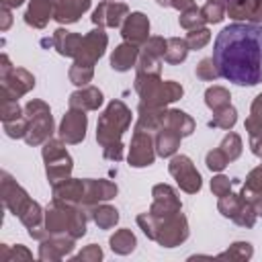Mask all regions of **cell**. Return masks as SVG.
<instances>
[{
    "label": "cell",
    "instance_id": "cell-1",
    "mask_svg": "<svg viewBox=\"0 0 262 262\" xmlns=\"http://www.w3.org/2000/svg\"><path fill=\"white\" fill-rule=\"evenodd\" d=\"M213 61L227 82L256 86L262 82V25L233 23L221 29L213 47Z\"/></svg>",
    "mask_w": 262,
    "mask_h": 262
},
{
    "label": "cell",
    "instance_id": "cell-2",
    "mask_svg": "<svg viewBox=\"0 0 262 262\" xmlns=\"http://www.w3.org/2000/svg\"><path fill=\"white\" fill-rule=\"evenodd\" d=\"M131 108L123 100H111L96 123V141L111 162L123 160V135L131 127Z\"/></svg>",
    "mask_w": 262,
    "mask_h": 262
},
{
    "label": "cell",
    "instance_id": "cell-3",
    "mask_svg": "<svg viewBox=\"0 0 262 262\" xmlns=\"http://www.w3.org/2000/svg\"><path fill=\"white\" fill-rule=\"evenodd\" d=\"M88 217L90 213L82 205H70L53 199L51 205L45 207L43 227L49 235H72L74 239H80L86 235Z\"/></svg>",
    "mask_w": 262,
    "mask_h": 262
},
{
    "label": "cell",
    "instance_id": "cell-4",
    "mask_svg": "<svg viewBox=\"0 0 262 262\" xmlns=\"http://www.w3.org/2000/svg\"><path fill=\"white\" fill-rule=\"evenodd\" d=\"M135 92L139 94V104L149 108H166L168 104L182 98L184 88L174 80H162L154 74H135Z\"/></svg>",
    "mask_w": 262,
    "mask_h": 262
},
{
    "label": "cell",
    "instance_id": "cell-5",
    "mask_svg": "<svg viewBox=\"0 0 262 262\" xmlns=\"http://www.w3.org/2000/svg\"><path fill=\"white\" fill-rule=\"evenodd\" d=\"M25 115L29 119V129L25 135L27 145H43L47 139H51L55 127H53V117H51V108L47 102L33 98L25 104Z\"/></svg>",
    "mask_w": 262,
    "mask_h": 262
},
{
    "label": "cell",
    "instance_id": "cell-6",
    "mask_svg": "<svg viewBox=\"0 0 262 262\" xmlns=\"http://www.w3.org/2000/svg\"><path fill=\"white\" fill-rule=\"evenodd\" d=\"M35 88V76L25 68H14L6 53L0 55V96L18 100Z\"/></svg>",
    "mask_w": 262,
    "mask_h": 262
},
{
    "label": "cell",
    "instance_id": "cell-7",
    "mask_svg": "<svg viewBox=\"0 0 262 262\" xmlns=\"http://www.w3.org/2000/svg\"><path fill=\"white\" fill-rule=\"evenodd\" d=\"M41 156H43V162H45V174H47V180L51 184L55 182H61L66 178L72 176V170H74V162H72V156L68 154L66 149V143L61 139H47L43 143V149H41Z\"/></svg>",
    "mask_w": 262,
    "mask_h": 262
},
{
    "label": "cell",
    "instance_id": "cell-8",
    "mask_svg": "<svg viewBox=\"0 0 262 262\" xmlns=\"http://www.w3.org/2000/svg\"><path fill=\"white\" fill-rule=\"evenodd\" d=\"M188 221L186 217L180 213L158 219V229H156V239L162 248H176L180 244H184L188 239Z\"/></svg>",
    "mask_w": 262,
    "mask_h": 262
},
{
    "label": "cell",
    "instance_id": "cell-9",
    "mask_svg": "<svg viewBox=\"0 0 262 262\" xmlns=\"http://www.w3.org/2000/svg\"><path fill=\"white\" fill-rule=\"evenodd\" d=\"M168 172L174 176V180L178 182L180 190L188 192V194H194L201 190L203 186V178L199 174V170L194 168L192 160L188 156H172L170 158V164H168Z\"/></svg>",
    "mask_w": 262,
    "mask_h": 262
},
{
    "label": "cell",
    "instance_id": "cell-10",
    "mask_svg": "<svg viewBox=\"0 0 262 262\" xmlns=\"http://www.w3.org/2000/svg\"><path fill=\"white\" fill-rule=\"evenodd\" d=\"M0 190H2V203H4V207L14 215V217H20V215H25L29 209H31V205L35 203L29 194H27V190L8 174V172H2L0 174Z\"/></svg>",
    "mask_w": 262,
    "mask_h": 262
},
{
    "label": "cell",
    "instance_id": "cell-11",
    "mask_svg": "<svg viewBox=\"0 0 262 262\" xmlns=\"http://www.w3.org/2000/svg\"><path fill=\"white\" fill-rule=\"evenodd\" d=\"M154 160H156L154 135L149 131L133 129V137H131L129 154H127L129 166H133V168H145V166H151Z\"/></svg>",
    "mask_w": 262,
    "mask_h": 262
},
{
    "label": "cell",
    "instance_id": "cell-12",
    "mask_svg": "<svg viewBox=\"0 0 262 262\" xmlns=\"http://www.w3.org/2000/svg\"><path fill=\"white\" fill-rule=\"evenodd\" d=\"M108 45V37L104 33V29H92L82 37V43L78 47V53L74 57V61L84 63V66H94L106 51Z\"/></svg>",
    "mask_w": 262,
    "mask_h": 262
},
{
    "label": "cell",
    "instance_id": "cell-13",
    "mask_svg": "<svg viewBox=\"0 0 262 262\" xmlns=\"http://www.w3.org/2000/svg\"><path fill=\"white\" fill-rule=\"evenodd\" d=\"M86 127H88V117H86V111L82 108H70L61 123H59V129H57V135L63 143L68 145H76V143H82L84 137H86Z\"/></svg>",
    "mask_w": 262,
    "mask_h": 262
},
{
    "label": "cell",
    "instance_id": "cell-14",
    "mask_svg": "<svg viewBox=\"0 0 262 262\" xmlns=\"http://www.w3.org/2000/svg\"><path fill=\"white\" fill-rule=\"evenodd\" d=\"M151 196H154V201H151L149 213L156 219H164V217H170V215H176L182 211L180 196L170 184H156L151 188Z\"/></svg>",
    "mask_w": 262,
    "mask_h": 262
},
{
    "label": "cell",
    "instance_id": "cell-15",
    "mask_svg": "<svg viewBox=\"0 0 262 262\" xmlns=\"http://www.w3.org/2000/svg\"><path fill=\"white\" fill-rule=\"evenodd\" d=\"M129 16V6L125 2H115V0H102L94 12H92V23L100 29H117L125 23Z\"/></svg>",
    "mask_w": 262,
    "mask_h": 262
},
{
    "label": "cell",
    "instance_id": "cell-16",
    "mask_svg": "<svg viewBox=\"0 0 262 262\" xmlns=\"http://www.w3.org/2000/svg\"><path fill=\"white\" fill-rule=\"evenodd\" d=\"M84 182H86V192H84V201H82L84 209H92L94 205L106 203V201L115 199L119 192L117 184L111 180H104V178H84Z\"/></svg>",
    "mask_w": 262,
    "mask_h": 262
},
{
    "label": "cell",
    "instance_id": "cell-17",
    "mask_svg": "<svg viewBox=\"0 0 262 262\" xmlns=\"http://www.w3.org/2000/svg\"><path fill=\"white\" fill-rule=\"evenodd\" d=\"M121 37L123 41L141 47L149 39V18L143 12H129L125 23L121 25Z\"/></svg>",
    "mask_w": 262,
    "mask_h": 262
},
{
    "label": "cell",
    "instance_id": "cell-18",
    "mask_svg": "<svg viewBox=\"0 0 262 262\" xmlns=\"http://www.w3.org/2000/svg\"><path fill=\"white\" fill-rule=\"evenodd\" d=\"M74 237L72 235H49L39 246V260L43 262H57L63 260L74 252Z\"/></svg>",
    "mask_w": 262,
    "mask_h": 262
},
{
    "label": "cell",
    "instance_id": "cell-19",
    "mask_svg": "<svg viewBox=\"0 0 262 262\" xmlns=\"http://www.w3.org/2000/svg\"><path fill=\"white\" fill-rule=\"evenodd\" d=\"M51 4L53 20H57L59 25H74L90 8L92 0H51Z\"/></svg>",
    "mask_w": 262,
    "mask_h": 262
},
{
    "label": "cell",
    "instance_id": "cell-20",
    "mask_svg": "<svg viewBox=\"0 0 262 262\" xmlns=\"http://www.w3.org/2000/svg\"><path fill=\"white\" fill-rule=\"evenodd\" d=\"M225 10L233 20L262 25V0H227Z\"/></svg>",
    "mask_w": 262,
    "mask_h": 262
},
{
    "label": "cell",
    "instance_id": "cell-21",
    "mask_svg": "<svg viewBox=\"0 0 262 262\" xmlns=\"http://www.w3.org/2000/svg\"><path fill=\"white\" fill-rule=\"evenodd\" d=\"M84 192H86V182L84 178H66L61 182L51 184V194L57 201L70 203V205H82L84 201Z\"/></svg>",
    "mask_w": 262,
    "mask_h": 262
},
{
    "label": "cell",
    "instance_id": "cell-22",
    "mask_svg": "<svg viewBox=\"0 0 262 262\" xmlns=\"http://www.w3.org/2000/svg\"><path fill=\"white\" fill-rule=\"evenodd\" d=\"M162 127H168V129H174L178 131L182 137L190 135L194 131V121L190 115H186L184 111H178V108H162L160 111V129Z\"/></svg>",
    "mask_w": 262,
    "mask_h": 262
},
{
    "label": "cell",
    "instance_id": "cell-23",
    "mask_svg": "<svg viewBox=\"0 0 262 262\" xmlns=\"http://www.w3.org/2000/svg\"><path fill=\"white\" fill-rule=\"evenodd\" d=\"M104 96L96 86H82L80 90L72 92L68 102L70 108H82V111H98Z\"/></svg>",
    "mask_w": 262,
    "mask_h": 262
},
{
    "label": "cell",
    "instance_id": "cell-24",
    "mask_svg": "<svg viewBox=\"0 0 262 262\" xmlns=\"http://www.w3.org/2000/svg\"><path fill=\"white\" fill-rule=\"evenodd\" d=\"M49 18H53V4L51 0H29L25 10V23L33 29H45Z\"/></svg>",
    "mask_w": 262,
    "mask_h": 262
},
{
    "label": "cell",
    "instance_id": "cell-25",
    "mask_svg": "<svg viewBox=\"0 0 262 262\" xmlns=\"http://www.w3.org/2000/svg\"><path fill=\"white\" fill-rule=\"evenodd\" d=\"M82 37L84 35H80V33H72V31H66V29H55L53 31V35H51V47L59 53V55H63V57H76V53H78V47H80V43H82Z\"/></svg>",
    "mask_w": 262,
    "mask_h": 262
},
{
    "label": "cell",
    "instance_id": "cell-26",
    "mask_svg": "<svg viewBox=\"0 0 262 262\" xmlns=\"http://www.w3.org/2000/svg\"><path fill=\"white\" fill-rule=\"evenodd\" d=\"M137 59H139V47L123 41L111 53V68L115 72H129L131 68L137 66Z\"/></svg>",
    "mask_w": 262,
    "mask_h": 262
},
{
    "label": "cell",
    "instance_id": "cell-27",
    "mask_svg": "<svg viewBox=\"0 0 262 262\" xmlns=\"http://www.w3.org/2000/svg\"><path fill=\"white\" fill-rule=\"evenodd\" d=\"M180 141H182V135L174 129H168V127H162L154 133V143H156V154L162 156V158H172L178 147H180Z\"/></svg>",
    "mask_w": 262,
    "mask_h": 262
},
{
    "label": "cell",
    "instance_id": "cell-28",
    "mask_svg": "<svg viewBox=\"0 0 262 262\" xmlns=\"http://www.w3.org/2000/svg\"><path fill=\"white\" fill-rule=\"evenodd\" d=\"M239 194L244 201H248L252 205L262 196V164L256 166L254 170H250V174L246 176V182L242 184Z\"/></svg>",
    "mask_w": 262,
    "mask_h": 262
},
{
    "label": "cell",
    "instance_id": "cell-29",
    "mask_svg": "<svg viewBox=\"0 0 262 262\" xmlns=\"http://www.w3.org/2000/svg\"><path fill=\"white\" fill-rule=\"evenodd\" d=\"M108 246H111V250H113L115 254H119V256H127V254H131V252L135 250V246H137V237H135V233H133L131 229L123 227V229H117V231L111 235Z\"/></svg>",
    "mask_w": 262,
    "mask_h": 262
},
{
    "label": "cell",
    "instance_id": "cell-30",
    "mask_svg": "<svg viewBox=\"0 0 262 262\" xmlns=\"http://www.w3.org/2000/svg\"><path fill=\"white\" fill-rule=\"evenodd\" d=\"M90 213V219L100 227V229H111L119 223V211L106 203H100V205H94L92 209H88Z\"/></svg>",
    "mask_w": 262,
    "mask_h": 262
},
{
    "label": "cell",
    "instance_id": "cell-31",
    "mask_svg": "<svg viewBox=\"0 0 262 262\" xmlns=\"http://www.w3.org/2000/svg\"><path fill=\"white\" fill-rule=\"evenodd\" d=\"M188 45H186V39H180V37H170L168 43H166V53H164V61L170 63V66H178L186 59L188 55Z\"/></svg>",
    "mask_w": 262,
    "mask_h": 262
},
{
    "label": "cell",
    "instance_id": "cell-32",
    "mask_svg": "<svg viewBox=\"0 0 262 262\" xmlns=\"http://www.w3.org/2000/svg\"><path fill=\"white\" fill-rule=\"evenodd\" d=\"M205 104L213 113H217V111H221V108H225V106L231 104V94L223 86H211V88L205 90Z\"/></svg>",
    "mask_w": 262,
    "mask_h": 262
},
{
    "label": "cell",
    "instance_id": "cell-33",
    "mask_svg": "<svg viewBox=\"0 0 262 262\" xmlns=\"http://www.w3.org/2000/svg\"><path fill=\"white\" fill-rule=\"evenodd\" d=\"M244 199H242V194H233V192H227L225 196H219V203H217V209H219V213L223 215V217H227V219H233L237 213H239V209L244 207Z\"/></svg>",
    "mask_w": 262,
    "mask_h": 262
},
{
    "label": "cell",
    "instance_id": "cell-34",
    "mask_svg": "<svg viewBox=\"0 0 262 262\" xmlns=\"http://www.w3.org/2000/svg\"><path fill=\"white\" fill-rule=\"evenodd\" d=\"M246 131H248V137H250V149L254 156H258L262 160V123L248 117L246 123H244Z\"/></svg>",
    "mask_w": 262,
    "mask_h": 262
},
{
    "label": "cell",
    "instance_id": "cell-35",
    "mask_svg": "<svg viewBox=\"0 0 262 262\" xmlns=\"http://www.w3.org/2000/svg\"><path fill=\"white\" fill-rule=\"evenodd\" d=\"M68 78L74 86H88V82H92L94 78V66H84V63H78L74 61L70 66V72H68Z\"/></svg>",
    "mask_w": 262,
    "mask_h": 262
},
{
    "label": "cell",
    "instance_id": "cell-36",
    "mask_svg": "<svg viewBox=\"0 0 262 262\" xmlns=\"http://www.w3.org/2000/svg\"><path fill=\"white\" fill-rule=\"evenodd\" d=\"M235 123H237V111L229 104V106H225V108H221V111H217V113L213 115V119L209 121V127L229 131V129H233Z\"/></svg>",
    "mask_w": 262,
    "mask_h": 262
},
{
    "label": "cell",
    "instance_id": "cell-37",
    "mask_svg": "<svg viewBox=\"0 0 262 262\" xmlns=\"http://www.w3.org/2000/svg\"><path fill=\"white\" fill-rule=\"evenodd\" d=\"M252 256H254V248L250 242H233L225 252L219 254V258H229V260H237V262L250 260Z\"/></svg>",
    "mask_w": 262,
    "mask_h": 262
},
{
    "label": "cell",
    "instance_id": "cell-38",
    "mask_svg": "<svg viewBox=\"0 0 262 262\" xmlns=\"http://www.w3.org/2000/svg\"><path fill=\"white\" fill-rule=\"evenodd\" d=\"M219 149L227 156V160H229V162H235V160L242 156V149H244L242 137H239L237 133H231V131H229V133L223 137V141H221Z\"/></svg>",
    "mask_w": 262,
    "mask_h": 262
},
{
    "label": "cell",
    "instance_id": "cell-39",
    "mask_svg": "<svg viewBox=\"0 0 262 262\" xmlns=\"http://www.w3.org/2000/svg\"><path fill=\"white\" fill-rule=\"evenodd\" d=\"M166 43L168 39L164 37H149L141 47H139V53L141 55H147V57H156V59H164V53H166Z\"/></svg>",
    "mask_w": 262,
    "mask_h": 262
},
{
    "label": "cell",
    "instance_id": "cell-40",
    "mask_svg": "<svg viewBox=\"0 0 262 262\" xmlns=\"http://www.w3.org/2000/svg\"><path fill=\"white\" fill-rule=\"evenodd\" d=\"M0 260L2 262H18V260H33V254L25 248V246H20V244H16V246H6V244H0Z\"/></svg>",
    "mask_w": 262,
    "mask_h": 262
},
{
    "label": "cell",
    "instance_id": "cell-41",
    "mask_svg": "<svg viewBox=\"0 0 262 262\" xmlns=\"http://www.w3.org/2000/svg\"><path fill=\"white\" fill-rule=\"evenodd\" d=\"M178 23H180V27H182V29H186V31L201 29V27H205V25H207V23H205V18H203V14H201V8H199V6H192V8L184 10V12H180Z\"/></svg>",
    "mask_w": 262,
    "mask_h": 262
},
{
    "label": "cell",
    "instance_id": "cell-42",
    "mask_svg": "<svg viewBox=\"0 0 262 262\" xmlns=\"http://www.w3.org/2000/svg\"><path fill=\"white\" fill-rule=\"evenodd\" d=\"M23 115H25V108L18 106V100L0 96V119H2V123L14 121V119H18Z\"/></svg>",
    "mask_w": 262,
    "mask_h": 262
},
{
    "label": "cell",
    "instance_id": "cell-43",
    "mask_svg": "<svg viewBox=\"0 0 262 262\" xmlns=\"http://www.w3.org/2000/svg\"><path fill=\"white\" fill-rule=\"evenodd\" d=\"M225 4H219V2H207L205 6H201V14L205 18L207 25H215V23H221L225 18Z\"/></svg>",
    "mask_w": 262,
    "mask_h": 262
},
{
    "label": "cell",
    "instance_id": "cell-44",
    "mask_svg": "<svg viewBox=\"0 0 262 262\" xmlns=\"http://www.w3.org/2000/svg\"><path fill=\"white\" fill-rule=\"evenodd\" d=\"M2 125H4V133L8 137H12V139H25L27 129H29V119H27V115H23V117H18L14 121H6Z\"/></svg>",
    "mask_w": 262,
    "mask_h": 262
},
{
    "label": "cell",
    "instance_id": "cell-45",
    "mask_svg": "<svg viewBox=\"0 0 262 262\" xmlns=\"http://www.w3.org/2000/svg\"><path fill=\"white\" fill-rule=\"evenodd\" d=\"M211 41V31L207 29V27H201V29H192V31H188V35H186V45H188V49H203L207 43Z\"/></svg>",
    "mask_w": 262,
    "mask_h": 262
},
{
    "label": "cell",
    "instance_id": "cell-46",
    "mask_svg": "<svg viewBox=\"0 0 262 262\" xmlns=\"http://www.w3.org/2000/svg\"><path fill=\"white\" fill-rule=\"evenodd\" d=\"M194 74H196V78H201V80H205V82H213V80L221 78V74H219V70H217L213 57L201 59L199 66H196V70H194Z\"/></svg>",
    "mask_w": 262,
    "mask_h": 262
},
{
    "label": "cell",
    "instance_id": "cell-47",
    "mask_svg": "<svg viewBox=\"0 0 262 262\" xmlns=\"http://www.w3.org/2000/svg\"><path fill=\"white\" fill-rule=\"evenodd\" d=\"M256 217H258V213H256V207L252 205V203H244V207L239 209V213L231 219L235 225H239V227H254V223H256Z\"/></svg>",
    "mask_w": 262,
    "mask_h": 262
},
{
    "label": "cell",
    "instance_id": "cell-48",
    "mask_svg": "<svg viewBox=\"0 0 262 262\" xmlns=\"http://www.w3.org/2000/svg\"><path fill=\"white\" fill-rule=\"evenodd\" d=\"M205 164H207V168H209L211 172H221V170H225V166L229 164V160H227V156L217 147V149L207 151Z\"/></svg>",
    "mask_w": 262,
    "mask_h": 262
},
{
    "label": "cell",
    "instance_id": "cell-49",
    "mask_svg": "<svg viewBox=\"0 0 262 262\" xmlns=\"http://www.w3.org/2000/svg\"><path fill=\"white\" fill-rule=\"evenodd\" d=\"M137 225L141 227V231L147 235V239H156V229H158V219L147 211V213H139L137 215Z\"/></svg>",
    "mask_w": 262,
    "mask_h": 262
},
{
    "label": "cell",
    "instance_id": "cell-50",
    "mask_svg": "<svg viewBox=\"0 0 262 262\" xmlns=\"http://www.w3.org/2000/svg\"><path fill=\"white\" fill-rule=\"evenodd\" d=\"M72 260H74V262H98V260H102V250H100V246L90 244V246H86L82 252H78Z\"/></svg>",
    "mask_w": 262,
    "mask_h": 262
},
{
    "label": "cell",
    "instance_id": "cell-51",
    "mask_svg": "<svg viewBox=\"0 0 262 262\" xmlns=\"http://www.w3.org/2000/svg\"><path fill=\"white\" fill-rule=\"evenodd\" d=\"M231 184H233V180H229L223 174H217L211 180V190H213L215 196H225L227 192H231Z\"/></svg>",
    "mask_w": 262,
    "mask_h": 262
},
{
    "label": "cell",
    "instance_id": "cell-52",
    "mask_svg": "<svg viewBox=\"0 0 262 262\" xmlns=\"http://www.w3.org/2000/svg\"><path fill=\"white\" fill-rule=\"evenodd\" d=\"M10 25H12V12L8 6L0 4V31H8Z\"/></svg>",
    "mask_w": 262,
    "mask_h": 262
},
{
    "label": "cell",
    "instance_id": "cell-53",
    "mask_svg": "<svg viewBox=\"0 0 262 262\" xmlns=\"http://www.w3.org/2000/svg\"><path fill=\"white\" fill-rule=\"evenodd\" d=\"M250 117L260 121L262 123V92L252 100V106H250Z\"/></svg>",
    "mask_w": 262,
    "mask_h": 262
},
{
    "label": "cell",
    "instance_id": "cell-54",
    "mask_svg": "<svg viewBox=\"0 0 262 262\" xmlns=\"http://www.w3.org/2000/svg\"><path fill=\"white\" fill-rule=\"evenodd\" d=\"M170 6L180 10V12H184V10H188V8L196 6V4H194V0H170Z\"/></svg>",
    "mask_w": 262,
    "mask_h": 262
},
{
    "label": "cell",
    "instance_id": "cell-55",
    "mask_svg": "<svg viewBox=\"0 0 262 262\" xmlns=\"http://www.w3.org/2000/svg\"><path fill=\"white\" fill-rule=\"evenodd\" d=\"M23 2H25V0H0V4H2V6H8V8H18Z\"/></svg>",
    "mask_w": 262,
    "mask_h": 262
},
{
    "label": "cell",
    "instance_id": "cell-56",
    "mask_svg": "<svg viewBox=\"0 0 262 262\" xmlns=\"http://www.w3.org/2000/svg\"><path fill=\"white\" fill-rule=\"evenodd\" d=\"M254 207H256V213H258V217H262V196L254 203Z\"/></svg>",
    "mask_w": 262,
    "mask_h": 262
},
{
    "label": "cell",
    "instance_id": "cell-57",
    "mask_svg": "<svg viewBox=\"0 0 262 262\" xmlns=\"http://www.w3.org/2000/svg\"><path fill=\"white\" fill-rule=\"evenodd\" d=\"M160 6H170V0H156Z\"/></svg>",
    "mask_w": 262,
    "mask_h": 262
},
{
    "label": "cell",
    "instance_id": "cell-58",
    "mask_svg": "<svg viewBox=\"0 0 262 262\" xmlns=\"http://www.w3.org/2000/svg\"><path fill=\"white\" fill-rule=\"evenodd\" d=\"M207 2H219V4H225V8H227V0H207Z\"/></svg>",
    "mask_w": 262,
    "mask_h": 262
}]
</instances>
